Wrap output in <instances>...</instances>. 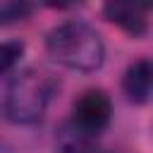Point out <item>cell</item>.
<instances>
[{
    "label": "cell",
    "instance_id": "obj_1",
    "mask_svg": "<svg viewBox=\"0 0 153 153\" xmlns=\"http://www.w3.org/2000/svg\"><path fill=\"white\" fill-rule=\"evenodd\" d=\"M45 53L53 62L74 72H96L105 60L103 38L93 26L79 19L53 26L45 36Z\"/></svg>",
    "mask_w": 153,
    "mask_h": 153
},
{
    "label": "cell",
    "instance_id": "obj_2",
    "mask_svg": "<svg viewBox=\"0 0 153 153\" xmlns=\"http://www.w3.org/2000/svg\"><path fill=\"white\" fill-rule=\"evenodd\" d=\"M57 93V79L45 69H22L7 79L2 112L12 124H33L38 122L53 96Z\"/></svg>",
    "mask_w": 153,
    "mask_h": 153
},
{
    "label": "cell",
    "instance_id": "obj_3",
    "mask_svg": "<svg viewBox=\"0 0 153 153\" xmlns=\"http://www.w3.org/2000/svg\"><path fill=\"white\" fill-rule=\"evenodd\" d=\"M110 117H112V100L100 88L84 91L72 105V122L96 136L110 124Z\"/></svg>",
    "mask_w": 153,
    "mask_h": 153
},
{
    "label": "cell",
    "instance_id": "obj_4",
    "mask_svg": "<svg viewBox=\"0 0 153 153\" xmlns=\"http://www.w3.org/2000/svg\"><path fill=\"white\" fill-rule=\"evenodd\" d=\"M153 0H103V14L129 36H143Z\"/></svg>",
    "mask_w": 153,
    "mask_h": 153
},
{
    "label": "cell",
    "instance_id": "obj_5",
    "mask_svg": "<svg viewBox=\"0 0 153 153\" xmlns=\"http://www.w3.org/2000/svg\"><path fill=\"white\" fill-rule=\"evenodd\" d=\"M122 91L129 103L143 105L153 98V60L151 57H139L129 62L122 76Z\"/></svg>",
    "mask_w": 153,
    "mask_h": 153
},
{
    "label": "cell",
    "instance_id": "obj_6",
    "mask_svg": "<svg viewBox=\"0 0 153 153\" xmlns=\"http://www.w3.org/2000/svg\"><path fill=\"white\" fill-rule=\"evenodd\" d=\"M96 139H98L96 134L81 129L79 124L69 120L57 131V151L60 153H96L98 151Z\"/></svg>",
    "mask_w": 153,
    "mask_h": 153
},
{
    "label": "cell",
    "instance_id": "obj_7",
    "mask_svg": "<svg viewBox=\"0 0 153 153\" xmlns=\"http://www.w3.org/2000/svg\"><path fill=\"white\" fill-rule=\"evenodd\" d=\"M36 10V0H0V22L5 26L24 22Z\"/></svg>",
    "mask_w": 153,
    "mask_h": 153
},
{
    "label": "cell",
    "instance_id": "obj_8",
    "mask_svg": "<svg viewBox=\"0 0 153 153\" xmlns=\"http://www.w3.org/2000/svg\"><path fill=\"white\" fill-rule=\"evenodd\" d=\"M22 55H24V43L22 41H5L2 43V57H0V72L7 76L14 69V65H19Z\"/></svg>",
    "mask_w": 153,
    "mask_h": 153
},
{
    "label": "cell",
    "instance_id": "obj_9",
    "mask_svg": "<svg viewBox=\"0 0 153 153\" xmlns=\"http://www.w3.org/2000/svg\"><path fill=\"white\" fill-rule=\"evenodd\" d=\"M48 7H53V10H69V7H74V5H79L81 0H43Z\"/></svg>",
    "mask_w": 153,
    "mask_h": 153
}]
</instances>
